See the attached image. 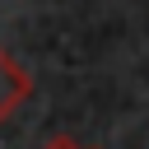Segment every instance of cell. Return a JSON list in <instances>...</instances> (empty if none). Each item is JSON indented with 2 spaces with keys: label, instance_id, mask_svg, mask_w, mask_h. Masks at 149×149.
<instances>
[{
  "label": "cell",
  "instance_id": "obj_2",
  "mask_svg": "<svg viewBox=\"0 0 149 149\" xmlns=\"http://www.w3.org/2000/svg\"><path fill=\"white\" fill-rule=\"evenodd\" d=\"M42 149H84V144H79V140H70V135H56V140H47Z\"/></svg>",
  "mask_w": 149,
  "mask_h": 149
},
{
  "label": "cell",
  "instance_id": "obj_1",
  "mask_svg": "<svg viewBox=\"0 0 149 149\" xmlns=\"http://www.w3.org/2000/svg\"><path fill=\"white\" fill-rule=\"evenodd\" d=\"M28 93H33L28 70H23L14 56H5V51H0V126L19 112V102H28Z\"/></svg>",
  "mask_w": 149,
  "mask_h": 149
}]
</instances>
